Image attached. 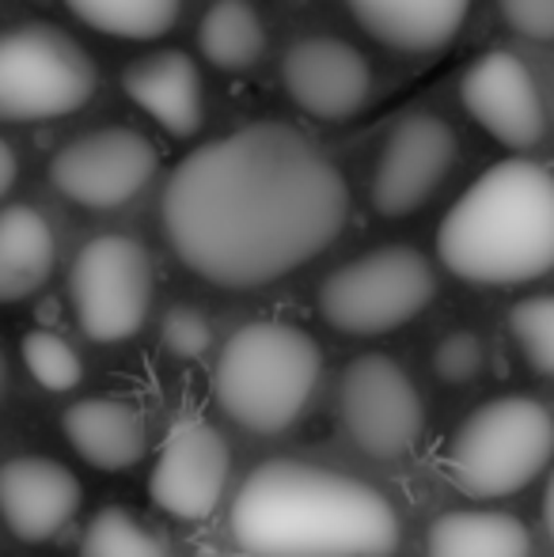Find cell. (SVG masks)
<instances>
[{
  "label": "cell",
  "mask_w": 554,
  "mask_h": 557,
  "mask_svg": "<svg viewBox=\"0 0 554 557\" xmlns=\"http://www.w3.org/2000/svg\"><path fill=\"white\" fill-rule=\"evenodd\" d=\"M346 209L338 168L281 122L201 145L163 190L175 255L221 288H259L311 262L342 232Z\"/></svg>",
  "instance_id": "1"
},
{
  "label": "cell",
  "mask_w": 554,
  "mask_h": 557,
  "mask_svg": "<svg viewBox=\"0 0 554 557\" xmlns=\"http://www.w3.org/2000/svg\"><path fill=\"white\" fill-rule=\"evenodd\" d=\"M247 557H392L399 516L384 493L308 462H262L232 500Z\"/></svg>",
  "instance_id": "2"
},
{
  "label": "cell",
  "mask_w": 554,
  "mask_h": 557,
  "mask_svg": "<svg viewBox=\"0 0 554 557\" xmlns=\"http://www.w3.org/2000/svg\"><path fill=\"white\" fill-rule=\"evenodd\" d=\"M436 255L471 285H525L554 270V171L502 160L448 209Z\"/></svg>",
  "instance_id": "3"
},
{
  "label": "cell",
  "mask_w": 554,
  "mask_h": 557,
  "mask_svg": "<svg viewBox=\"0 0 554 557\" xmlns=\"http://www.w3.org/2000/svg\"><path fill=\"white\" fill-rule=\"evenodd\" d=\"M323 352L288 323H247L217 357V403L236 425L274 436L296 425L316 395Z\"/></svg>",
  "instance_id": "4"
},
{
  "label": "cell",
  "mask_w": 554,
  "mask_h": 557,
  "mask_svg": "<svg viewBox=\"0 0 554 557\" xmlns=\"http://www.w3.org/2000/svg\"><path fill=\"white\" fill-rule=\"evenodd\" d=\"M554 459V418L525 395L494 398L459 425L448 444V478L475 500H494L532 485Z\"/></svg>",
  "instance_id": "5"
},
{
  "label": "cell",
  "mask_w": 554,
  "mask_h": 557,
  "mask_svg": "<svg viewBox=\"0 0 554 557\" xmlns=\"http://www.w3.org/2000/svg\"><path fill=\"white\" fill-rule=\"evenodd\" d=\"M433 265L415 247H380L334 270L319 288V311L342 334L377 337L399 331L429 308Z\"/></svg>",
  "instance_id": "6"
},
{
  "label": "cell",
  "mask_w": 554,
  "mask_h": 557,
  "mask_svg": "<svg viewBox=\"0 0 554 557\" xmlns=\"http://www.w3.org/2000/svg\"><path fill=\"white\" fill-rule=\"evenodd\" d=\"M96 91V65L58 27L0 35V122H42L81 111Z\"/></svg>",
  "instance_id": "7"
},
{
  "label": "cell",
  "mask_w": 554,
  "mask_h": 557,
  "mask_svg": "<svg viewBox=\"0 0 554 557\" xmlns=\"http://www.w3.org/2000/svg\"><path fill=\"white\" fill-rule=\"evenodd\" d=\"M76 323L91 342H126L152 308V262L130 235H99L76 255L69 273Z\"/></svg>",
  "instance_id": "8"
},
{
  "label": "cell",
  "mask_w": 554,
  "mask_h": 557,
  "mask_svg": "<svg viewBox=\"0 0 554 557\" xmlns=\"http://www.w3.org/2000/svg\"><path fill=\"white\" fill-rule=\"evenodd\" d=\"M338 413L349 441L372 459H399L426 429V406L410 375L392 357L349 360L338 387Z\"/></svg>",
  "instance_id": "9"
},
{
  "label": "cell",
  "mask_w": 554,
  "mask_h": 557,
  "mask_svg": "<svg viewBox=\"0 0 554 557\" xmlns=\"http://www.w3.org/2000/svg\"><path fill=\"white\" fill-rule=\"evenodd\" d=\"M152 171V140L126 125H111L61 148L50 160V183L76 206L119 209L145 190Z\"/></svg>",
  "instance_id": "10"
},
{
  "label": "cell",
  "mask_w": 554,
  "mask_h": 557,
  "mask_svg": "<svg viewBox=\"0 0 554 557\" xmlns=\"http://www.w3.org/2000/svg\"><path fill=\"white\" fill-rule=\"evenodd\" d=\"M232 455L224 436L201 418H178L156 459L148 493L178 520H206L221 505Z\"/></svg>",
  "instance_id": "11"
},
{
  "label": "cell",
  "mask_w": 554,
  "mask_h": 557,
  "mask_svg": "<svg viewBox=\"0 0 554 557\" xmlns=\"http://www.w3.org/2000/svg\"><path fill=\"white\" fill-rule=\"evenodd\" d=\"M456 133L444 117L415 114L387 137L372 175V206L380 216H410L436 194L456 163Z\"/></svg>",
  "instance_id": "12"
},
{
  "label": "cell",
  "mask_w": 554,
  "mask_h": 557,
  "mask_svg": "<svg viewBox=\"0 0 554 557\" xmlns=\"http://www.w3.org/2000/svg\"><path fill=\"white\" fill-rule=\"evenodd\" d=\"M464 107L497 145L505 148H535L547 133V111L535 88V76L517 53L490 50L464 73L459 84Z\"/></svg>",
  "instance_id": "13"
},
{
  "label": "cell",
  "mask_w": 554,
  "mask_h": 557,
  "mask_svg": "<svg viewBox=\"0 0 554 557\" xmlns=\"http://www.w3.org/2000/svg\"><path fill=\"white\" fill-rule=\"evenodd\" d=\"M285 88L293 103L323 122H346L372 88L369 61L342 38H304L285 58Z\"/></svg>",
  "instance_id": "14"
},
{
  "label": "cell",
  "mask_w": 554,
  "mask_h": 557,
  "mask_svg": "<svg viewBox=\"0 0 554 557\" xmlns=\"http://www.w3.org/2000/svg\"><path fill=\"white\" fill-rule=\"evenodd\" d=\"M81 508V482L42 455H20L0 467V516L23 543L53 539Z\"/></svg>",
  "instance_id": "15"
},
{
  "label": "cell",
  "mask_w": 554,
  "mask_h": 557,
  "mask_svg": "<svg viewBox=\"0 0 554 557\" xmlns=\"http://www.w3.org/2000/svg\"><path fill=\"white\" fill-rule=\"evenodd\" d=\"M69 444L99 470H130L148 451V421L126 398H84L61 418Z\"/></svg>",
  "instance_id": "16"
},
{
  "label": "cell",
  "mask_w": 554,
  "mask_h": 557,
  "mask_svg": "<svg viewBox=\"0 0 554 557\" xmlns=\"http://www.w3.org/2000/svg\"><path fill=\"white\" fill-rule=\"evenodd\" d=\"M122 88L140 111H148L156 122L175 137L198 133L206 99H201V76L186 53L163 50L152 58H140L126 69Z\"/></svg>",
  "instance_id": "17"
},
{
  "label": "cell",
  "mask_w": 554,
  "mask_h": 557,
  "mask_svg": "<svg viewBox=\"0 0 554 557\" xmlns=\"http://www.w3.org/2000/svg\"><path fill=\"white\" fill-rule=\"evenodd\" d=\"M369 35L403 53L444 50L459 35L471 0H346Z\"/></svg>",
  "instance_id": "18"
},
{
  "label": "cell",
  "mask_w": 554,
  "mask_h": 557,
  "mask_svg": "<svg viewBox=\"0 0 554 557\" xmlns=\"http://www.w3.org/2000/svg\"><path fill=\"white\" fill-rule=\"evenodd\" d=\"M58 247L46 216L30 206L0 213V304H20L50 281Z\"/></svg>",
  "instance_id": "19"
},
{
  "label": "cell",
  "mask_w": 554,
  "mask_h": 557,
  "mask_svg": "<svg viewBox=\"0 0 554 557\" xmlns=\"http://www.w3.org/2000/svg\"><path fill=\"white\" fill-rule=\"evenodd\" d=\"M426 557H532V539L517 516L444 512L429 528Z\"/></svg>",
  "instance_id": "20"
},
{
  "label": "cell",
  "mask_w": 554,
  "mask_h": 557,
  "mask_svg": "<svg viewBox=\"0 0 554 557\" xmlns=\"http://www.w3.org/2000/svg\"><path fill=\"white\" fill-rule=\"evenodd\" d=\"M198 46L217 69H251L267 50V27L247 0H217L198 27Z\"/></svg>",
  "instance_id": "21"
},
{
  "label": "cell",
  "mask_w": 554,
  "mask_h": 557,
  "mask_svg": "<svg viewBox=\"0 0 554 557\" xmlns=\"http://www.w3.org/2000/svg\"><path fill=\"white\" fill-rule=\"evenodd\" d=\"M88 27L114 38H160L178 20L183 0H65Z\"/></svg>",
  "instance_id": "22"
},
{
  "label": "cell",
  "mask_w": 554,
  "mask_h": 557,
  "mask_svg": "<svg viewBox=\"0 0 554 557\" xmlns=\"http://www.w3.org/2000/svg\"><path fill=\"white\" fill-rule=\"evenodd\" d=\"M81 557H168V550L126 508H103L84 531Z\"/></svg>",
  "instance_id": "23"
},
{
  "label": "cell",
  "mask_w": 554,
  "mask_h": 557,
  "mask_svg": "<svg viewBox=\"0 0 554 557\" xmlns=\"http://www.w3.org/2000/svg\"><path fill=\"white\" fill-rule=\"evenodd\" d=\"M23 364H27V372L35 375L46 391H58V395L73 391L84 375V364L73 345L50 331H35L23 337Z\"/></svg>",
  "instance_id": "24"
},
{
  "label": "cell",
  "mask_w": 554,
  "mask_h": 557,
  "mask_svg": "<svg viewBox=\"0 0 554 557\" xmlns=\"http://www.w3.org/2000/svg\"><path fill=\"white\" fill-rule=\"evenodd\" d=\"M509 331L528 364L543 375H554V293L520 300L509 311Z\"/></svg>",
  "instance_id": "25"
},
{
  "label": "cell",
  "mask_w": 554,
  "mask_h": 557,
  "mask_svg": "<svg viewBox=\"0 0 554 557\" xmlns=\"http://www.w3.org/2000/svg\"><path fill=\"white\" fill-rule=\"evenodd\" d=\"M482 364H487V349L471 331H456L448 334L433 352V372L441 375L444 383H471L479 380Z\"/></svg>",
  "instance_id": "26"
},
{
  "label": "cell",
  "mask_w": 554,
  "mask_h": 557,
  "mask_svg": "<svg viewBox=\"0 0 554 557\" xmlns=\"http://www.w3.org/2000/svg\"><path fill=\"white\" fill-rule=\"evenodd\" d=\"M213 342L209 331V319L194 308H171L163 319V345H168L175 357H201Z\"/></svg>",
  "instance_id": "27"
},
{
  "label": "cell",
  "mask_w": 554,
  "mask_h": 557,
  "mask_svg": "<svg viewBox=\"0 0 554 557\" xmlns=\"http://www.w3.org/2000/svg\"><path fill=\"white\" fill-rule=\"evenodd\" d=\"M502 15L517 35L551 42L554 38V0H497Z\"/></svg>",
  "instance_id": "28"
},
{
  "label": "cell",
  "mask_w": 554,
  "mask_h": 557,
  "mask_svg": "<svg viewBox=\"0 0 554 557\" xmlns=\"http://www.w3.org/2000/svg\"><path fill=\"white\" fill-rule=\"evenodd\" d=\"M12 183H15V156H12V148L0 140V198L12 190Z\"/></svg>",
  "instance_id": "29"
},
{
  "label": "cell",
  "mask_w": 554,
  "mask_h": 557,
  "mask_svg": "<svg viewBox=\"0 0 554 557\" xmlns=\"http://www.w3.org/2000/svg\"><path fill=\"white\" fill-rule=\"evenodd\" d=\"M543 520H547V535H551V543H554V474H551V482H547V493H543Z\"/></svg>",
  "instance_id": "30"
},
{
  "label": "cell",
  "mask_w": 554,
  "mask_h": 557,
  "mask_svg": "<svg viewBox=\"0 0 554 557\" xmlns=\"http://www.w3.org/2000/svg\"><path fill=\"white\" fill-rule=\"evenodd\" d=\"M0 391H4V357H0Z\"/></svg>",
  "instance_id": "31"
}]
</instances>
